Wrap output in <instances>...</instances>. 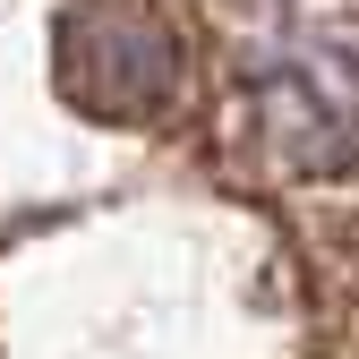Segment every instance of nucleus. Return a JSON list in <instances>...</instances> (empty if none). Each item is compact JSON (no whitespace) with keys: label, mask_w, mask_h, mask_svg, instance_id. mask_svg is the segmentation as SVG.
I'll list each match as a JSON object with an SVG mask.
<instances>
[{"label":"nucleus","mask_w":359,"mask_h":359,"mask_svg":"<svg viewBox=\"0 0 359 359\" xmlns=\"http://www.w3.org/2000/svg\"><path fill=\"white\" fill-rule=\"evenodd\" d=\"M52 86L86 120L154 128L189 95V43L154 0H69L52 34Z\"/></svg>","instance_id":"2"},{"label":"nucleus","mask_w":359,"mask_h":359,"mask_svg":"<svg viewBox=\"0 0 359 359\" xmlns=\"http://www.w3.org/2000/svg\"><path fill=\"white\" fill-rule=\"evenodd\" d=\"M248 128L274 171H342L359 154V9L308 0L248 77Z\"/></svg>","instance_id":"1"}]
</instances>
